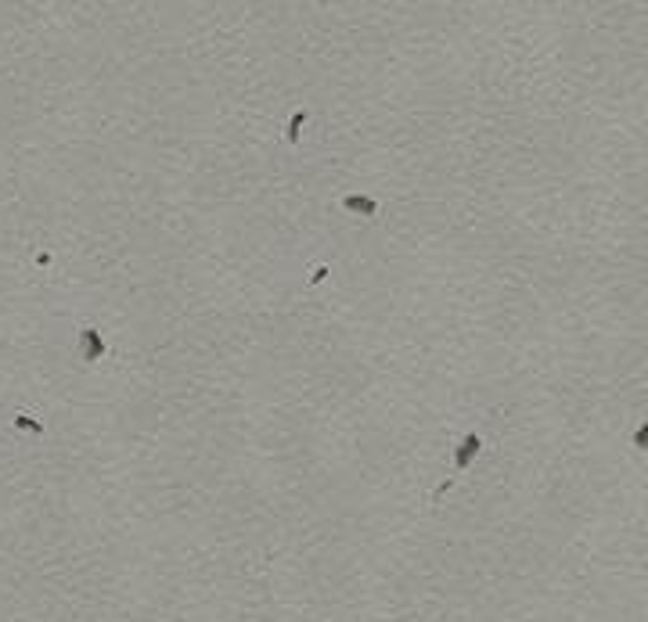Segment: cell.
Here are the masks:
<instances>
[{"instance_id":"cell-1","label":"cell","mask_w":648,"mask_h":622,"mask_svg":"<svg viewBox=\"0 0 648 622\" xmlns=\"http://www.w3.org/2000/svg\"><path fill=\"white\" fill-rule=\"evenodd\" d=\"M634 446L648 450V421H645V428H638V432H634Z\"/></svg>"}]
</instances>
